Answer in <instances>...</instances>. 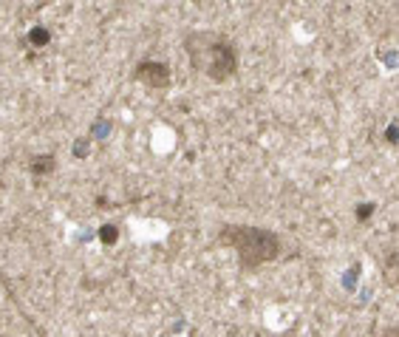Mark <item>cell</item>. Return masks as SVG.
I'll list each match as a JSON object with an SVG mask.
<instances>
[{
  "label": "cell",
  "mask_w": 399,
  "mask_h": 337,
  "mask_svg": "<svg viewBox=\"0 0 399 337\" xmlns=\"http://www.w3.org/2000/svg\"><path fill=\"white\" fill-rule=\"evenodd\" d=\"M139 80L151 83V85H167L170 83V71H167V65H162V62H144V65H139Z\"/></svg>",
  "instance_id": "obj_3"
},
{
  "label": "cell",
  "mask_w": 399,
  "mask_h": 337,
  "mask_svg": "<svg viewBox=\"0 0 399 337\" xmlns=\"http://www.w3.org/2000/svg\"><path fill=\"white\" fill-rule=\"evenodd\" d=\"M187 54L193 60V65L210 80H227L230 74H235V46L227 37L219 35H190L187 40Z\"/></svg>",
  "instance_id": "obj_1"
},
{
  "label": "cell",
  "mask_w": 399,
  "mask_h": 337,
  "mask_svg": "<svg viewBox=\"0 0 399 337\" xmlns=\"http://www.w3.org/2000/svg\"><path fill=\"white\" fill-rule=\"evenodd\" d=\"M221 239L238 252V261L246 269H255L272 258H278L280 252V241L278 235L269 230H258V227H224Z\"/></svg>",
  "instance_id": "obj_2"
}]
</instances>
